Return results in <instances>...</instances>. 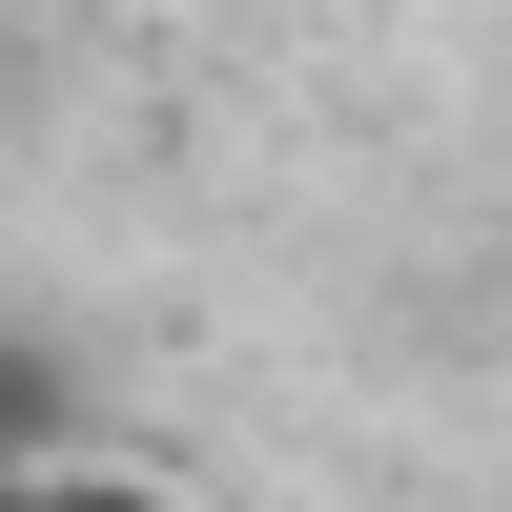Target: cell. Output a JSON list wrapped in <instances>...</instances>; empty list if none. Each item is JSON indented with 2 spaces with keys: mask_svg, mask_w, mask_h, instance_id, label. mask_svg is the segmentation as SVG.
Segmentation results:
<instances>
[{
  "mask_svg": "<svg viewBox=\"0 0 512 512\" xmlns=\"http://www.w3.org/2000/svg\"><path fill=\"white\" fill-rule=\"evenodd\" d=\"M62 451H103V369H82L62 328H0V492L62 472Z\"/></svg>",
  "mask_w": 512,
  "mask_h": 512,
  "instance_id": "6da1fadb",
  "label": "cell"
},
{
  "mask_svg": "<svg viewBox=\"0 0 512 512\" xmlns=\"http://www.w3.org/2000/svg\"><path fill=\"white\" fill-rule=\"evenodd\" d=\"M0 512H185V492H164V472H123V451H62V472H21Z\"/></svg>",
  "mask_w": 512,
  "mask_h": 512,
  "instance_id": "7a4b0ae2",
  "label": "cell"
}]
</instances>
